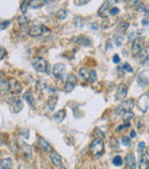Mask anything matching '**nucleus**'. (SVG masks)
Returning a JSON list of instances; mask_svg holds the SVG:
<instances>
[{"mask_svg":"<svg viewBox=\"0 0 149 169\" xmlns=\"http://www.w3.org/2000/svg\"><path fill=\"white\" fill-rule=\"evenodd\" d=\"M119 61H120V59H119V56L117 55V54L112 56V62H114V63H118Z\"/></svg>","mask_w":149,"mask_h":169,"instance_id":"obj_47","label":"nucleus"},{"mask_svg":"<svg viewBox=\"0 0 149 169\" xmlns=\"http://www.w3.org/2000/svg\"><path fill=\"white\" fill-rule=\"evenodd\" d=\"M137 38H139L138 37V32H137V31H133V32H130V34H129V40H130V41H132V40L134 41Z\"/></svg>","mask_w":149,"mask_h":169,"instance_id":"obj_39","label":"nucleus"},{"mask_svg":"<svg viewBox=\"0 0 149 169\" xmlns=\"http://www.w3.org/2000/svg\"><path fill=\"white\" fill-rule=\"evenodd\" d=\"M135 58H137V60H138L139 63H142V64L145 63L146 61L149 59V46H146L145 49H142L141 52L139 53Z\"/></svg>","mask_w":149,"mask_h":169,"instance_id":"obj_12","label":"nucleus"},{"mask_svg":"<svg viewBox=\"0 0 149 169\" xmlns=\"http://www.w3.org/2000/svg\"><path fill=\"white\" fill-rule=\"evenodd\" d=\"M0 87H1V92H7L11 90V84L7 78L4 77V74L1 73V79H0Z\"/></svg>","mask_w":149,"mask_h":169,"instance_id":"obj_18","label":"nucleus"},{"mask_svg":"<svg viewBox=\"0 0 149 169\" xmlns=\"http://www.w3.org/2000/svg\"><path fill=\"white\" fill-rule=\"evenodd\" d=\"M64 72H65V64H64L63 62H59V63H55L54 66H53L52 74L55 76L57 79L62 78Z\"/></svg>","mask_w":149,"mask_h":169,"instance_id":"obj_7","label":"nucleus"},{"mask_svg":"<svg viewBox=\"0 0 149 169\" xmlns=\"http://www.w3.org/2000/svg\"><path fill=\"white\" fill-rule=\"evenodd\" d=\"M89 150H91V153L93 154L94 158H100L102 153H103V150H104V143L102 139H94L93 143L91 144V146H89Z\"/></svg>","mask_w":149,"mask_h":169,"instance_id":"obj_1","label":"nucleus"},{"mask_svg":"<svg viewBox=\"0 0 149 169\" xmlns=\"http://www.w3.org/2000/svg\"><path fill=\"white\" fill-rule=\"evenodd\" d=\"M137 82H138V84L140 87H147L149 83V78L148 76H147V74L146 73H140L138 75V77H137Z\"/></svg>","mask_w":149,"mask_h":169,"instance_id":"obj_15","label":"nucleus"},{"mask_svg":"<svg viewBox=\"0 0 149 169\" xmlns=\"http://www.w3.org/2000/svg\"><path fill=\"white\" fill-rule=\"evenodd\" d=\"M125 165H126V169L137 168V161H135V157L133 153H129L125 157Z\"/></svg>","mask_w":149,"mask_h":169,"instance_id":"obj_11","label":"nucleus"},{"mask_svg":"<svg viewBox=\"0 0 149 169\" xmlns=\"http://www.w3.org/2000/svg\"><path fill=\"white\" fill-rule=\"evenodd\" d=\"M123 41H124V37L120 36V35H116L114 37V44L116 46H122L123 45Z\"/></svg>","mask_w":149,"mask_h":169,"instance_id":"obj_29","label":"nucleus"},{"mask_svg":"<svg viewBox=\"0 0 149 169\" xmlns=\"http://www.w3.org/2000/svg\"><path fill=\"white\" fill-rule=\"evenodd\" d=\"M17 23H19L20 26H26V24L29 23V19H28L25 15H21L19 19H17Z\"/></svg>","mask_w":149,"mask_h":169,"instance_id":"obj_31","label":"nucleus"},{"mask_svg":"<svg viewBox=\"0 0 149 169\" xmlns=\"http://www.w3.org/2000/svg\"><path fill=\"white\" fill-rule=\"evenodd\" d=\"M147 96H148V97H149V90H148V92H147Z\"/></svg>","mask_w":149,"mask_h":169,"instance_id":"obj_54","label":"nucleus"},{"mask_svg":"<svg viewBox=\"0 0 149 169\" xmlns=\"http://www.w3.org/2000/svg\"><path fill=\"white\" fill-rule=\"evenodd\" d=\"M78 75L82 77L83 79H85V81H88L89 82V77H91V72H89L87 68H82L80 70H79Z\"/></svg>","mask_w":149,"mask_h":169,"instance_id":"obj_23","label":"nucleus"},{"mask_svg":"<svg viewBox=\"0 0 149 169\" xmlns=\"http://www.w3.org/2000/svg\"><path fill=\"white\" fill-rule=\"evenodd\" d=\"M29 6H30V1H23L22 4H21L20 9H21V12H22V15H24V14L26 13V9H28Z\"/></svg>","mask_w":149,"mask_h":169,"instance_id":"obj_34","label":"nucleus"},{"mask_svg":"<svg viewBox=\"0 0 149 169\" xmlns=\"http://www.w3.org/2000/svg\"><path fill=\"white\" fill-rule=\"evenodd\" d=\"M110 1H104L103 4L101 5V7L99 8V11H97V15L100 16V17H104L106 16V13H109L110 11Z\"/></svg>","mask_w":149,"mask_h":169,"instance_id":"obj_13","label":"nucleus"},{"mask_svg":"<svg viewBox=\"0 0 149 169\" xmlns=\"http://www.w3.org/2000/svg\"><path fill=\"white\" fill-rule=\"evenodd\" d=\"M145 41L142 38H137L135 40L133 41V45H132V49H131V54L133 56H137L139 53L141 52L142 49H145Z\"/></svg>","mask_w":149,"mask_h":169,"instance_id":"obj_4","label":"nucleus"},{"mask_svg":"<svg viewBox=\"0 0 149 169\" xmlns=\"http://www.w3.org/2000/svg\"><path fill=\"white\" fill-rule=\"evenodd\" d=\"M23 99H24L25 101H28V104H29L31 107H34V94H32V92H31V91H26L25 93L23 94Z\"/></svg>","mask_w":149,"mask_h":169,"instance_id":"obj_21","label":"nucleus"},{"mask_svg":"<svg viewBox=\"0 0 149 169\" xmlns=\"http://www.w3.org/2000/svg\"><path fill=\"white\" fill-rule=\"evenodd\" d=\"M74 23L76 28H82V26H84V24H83V19L80 16H76L74 20Z\"/></svg>","mask_w":149,"mask_h":169,"instance_id":"obj_35","label":"nucleus"},{"mask_svg":"<svg viewBox=\"0 0 149 169\" xmlns=\"http://www.w3.org/2000/svg\"><path fill=\"white\" fill-rule=\"evenodd\" d=\"M88 0H84V1H74V4H77V6H83V5L88 4Z\"/></svg>","mask_w":149,"mask_h":169,"instance_id":"obj_46","label":"nucleus"},{"mask_svg":"<svg viewBox=\"0 0 149 169\" xmlns=\"http://www.w3.org/2000/svg\"><path fill=\"white\" fill-rule=\"evenodd\" d=\"M76 84H77V78L74 74H69L67 77V81H65V87H64V91L69 93L71 91H74V89L76 87Z\"/></svg>","mask_w":149,"mask_h":169,"instance_id":"obj_6","label":"nucleus"},{"mask_svg":"<svg viewBox=\"0 0 149 169\" xmlns=\"http://www.w3.org/2000/svg\"><path fill=\"white\" fill-rule=\"evenodd\" d=\"M111 146L115 148H118V144H117V139H111Z\"/></svg>","mask_w":149,"mask_h":169,"instance_id":"obj_48","label":"nucleus"},{"mask_svg":"<svg viewBox=\"0 0 149 169\" xmlns=\"http://www.w3.org/2000/svg\"><path fill=\"white\" fill-rule=\"evenodd\" d=\"M94 135L97 136V138H99V139H103V137H104V135L99 130V129H97V130L94 131Z\"/></svg>","mask_w":149,"mask_h":169,"instance_id":"obj_43","label":"nucleus"},{"mask_svg":"<svg viewBox=\"0 0 149 169\" xmlns=\"http://www.w3.org/2000/svg\"><path fill=\"white\" fill-rule=\"evenodd\" d=\"M59 169H67L65 167H63V166H61V167H59Z\"/></svg>","mask_w":149,"mask_h":169,"instance_id":"obj_53","label":"nucleus"},{"mask_svg":"<svg viewBox=\"0 0 149 169\" xmlns=\"http://www.w3.org/2000/svg\"><path fill=\"white\" fill-rule=\"evenodd\" d=\"M141 24H142V26H149V16H146V17H143V19H142Z\"/></svg>","mask_w":149,"mask_h":169,"instance_id":"obj_45","label":"nucleus"},{"mask_svg":"<svg viewBox=\"0 0 149 169\" xmlns=\"http://www.w3.org/2000/svg\"><path fill=\"white\" fill-rule=\"evenodd\" d=\"M149 107V97L147 94H142L138 99V108L141 110L142 113H146L148 110Z\"/></svg>","mask_w":149,"mask_h":169,"instance_id":"obj_8","label":"nucleus"},{"mask_svg":"<svg viewBox=\"0 0 149 169\" xmlns=\"http://www.w3.org/2000/svg\"><path fill=\"white\" fill-rule=\"evenodd\" d=\"M122 144H123L124 146H131V138L130 137H127V136H123L122 137Z\"/></svg>","mask_w":149,"mask_h":169,"instance_id":"obj_37","label":"nucleus"},{"mask_svg":"<svg viewBox=\"0 0 149 169\" xmlns=\"http://www.w3.org/2000/svg\"><path fill=\"white\" fill-rule=\"evenodd\" d=\"M145 147H146V144L143 143V142H140V143L138 144V152H140V153H141L142 151L145 150Z\"/></svg>","mask_w":149,"mask_h":169,"instance_id":"obj_44","label":"nucleus"},{"mask_svg":"<svg viewBox=\"0 0 149 169\" xmlns=\"http://www.w3.org/2000/svg\"><path fill=\"white\" fill-rule=\"evenodd\" d=\"M72 40H74L76 44H78V45L80 46H84V47H89V46L92 45L91 40H89L87 37H85V36H77V37H74Z\"/></svg>","mask_w":149,"mask_h":169,"instance_id":"obj_10","label":"nucleus"},{"mask_svg":"<svg viewBox=\"0 0 149 169\" xmlns=\"http://www.w3.org/2000/svg\"><path fill=\"white\" fill-rule=\"evenodd\" d=\"M56 104H57V97H56V96L51 97L49 98V100L47 101V104H46V110H47L48 113L53 112L54 108H55Z\"/></svg>","mask_w":149,"mask_h":169,"instance_id":"obj_17","label":"nucleus"},{"mask_svg":"<svg viewBox=\"0 0 149 169\" xmlns=\"http://www.w3.org/2000/svg\"><path fill=\"white\" fill-rule=\"evenodd\" d=\"M9 23H11V21H8V20H6V21H2V22H1V26H0V29H1V30H5V29L9 26Z\"/></svg>","mask_w":149,"mask_h":169,"instance_id":"obj_42","label":"nucleus"},{"mask_svg":"<svg viewBox=\"0 0 149 169\" xmlns=\"http://www.w3.org/2000/svg\"><path fill=\"white\" fill-rule=\"evenodd\" d=\"M11 166H13V161L9 158L2 159L0 162V169H11Z\"/></svg>","mask_w":149,"mask_h":169,"instance_id":"obj_22","label":"nucleus"},{"mask_svg":"<svg viewBox=\"0 0 149 169\" xmlns=\"http://www.w3.org/2000/svg\"><path fill=\"white\" fill-rule=\"evenodd\" d=\"M46 32H49V29L46 28L43 24H38V26H34L29 31V35L32 36V37H38V36H41V35L46 34Z\"/></svg>","mask_w":149,"mask_h":169,"instance_id":"obj_5","label":"nucleus"},{"mask_svg":"<svg viewBox=\"0 0 149 169\" xmlns=\"http://www.w3.org/2000/svg\"><path fill=\"white\" fill-rule=\"evenodd\" d=\"M91 26H92L93 30H97L99 29V26H97V23H91Z\"/></svg>","mask_w":149,"mask_h":169,"instance_id":"obj_50","label":"nucleus"},{"mask_svg":"<svg viewBox=\"0 0 149 169\" xmlns=\"http://www.w3.org/2000/svg\"><path fill=\"white\" fill-rule=\"evenodd\" d=\"M123 69H125L127 73H133V68L131 67V66L127 63V62H125V63L123 64Z\"/></svg>","mask_w":149,"mask_h":169,"instance_id":"obj_41","label":"nucleus"},{"mask_svg":"<svg viewBox=\"0 0 149 169\" xmlns=\"http://www.w3.org/2000/svg\"><path fill=\"white\" fill-rule=\"evenodd\" d=\"M127 96V85L126 84H119L118 87H117V91H116V100H122Z\"/></svg>","mask_w":149,"mask_h":169,"instance_id":"obj_9","label":"nucleus"},{"mask_svg":"<svg viewBox=\"0 0 149 169\" xmlns=\"http://www.w3.org/2000/svg\"><path fill=\"white\" fill-rule=\"evenodd\" d=\"M47 61L41 56H37L32 59V67L37 70L38 73H46L47 70Z\"/></svg>","mask_w":149,"mask_h":169,"instance_id":"obj_3","label":"nucleus"},{"mask_svg":"<svg viewBox=\"0 0 149 169\" xmlns=\"http://www.w3.org/2000/svg\"><path fill=\"white\" fill-rule=\"evenodd\" d=\"M133 117H134V113L132 112H126L122 115V119H123L124 121H130L131 119H133Z\"/></svg>","mask_w":149,"mask_h":169,"instance_id":"obj_36","label":"nucleus"},{"mask_svg":"<svg viewBox=\"0 0 149 169\" xmlns=\"http://www.w3.org/2000/svg\"><path fill=\"white\" fill-rule=\"evenodd\" d=\"M145 155H146V158H147V159L149 160V147H147V150H146Z\"/></svg>","mask_w":149,"mask_h":169,"instance_id":"obj_52","label":"nucleus"},{"mask_svg":"<svg viewBox=\"0 0 149 169\" xmlns=\"http://www.w3.org/2000/svg\"><path fill=\"white\" fill-rule=\"evenodd\" d=\"M139 13H142L143 14V16H149V9L147 6H145L143 4L140 5V7H139Z\"/></svg>","mask_w":149,"mask_h":169,"instance_id":"obj_32","label":"nucleus"},{"mask_svg":"<svg viewBox=\"0 0 149 169\" xmlns=\"http://www.w3.org/2000/svg\"><path fill=\"white\" fill-rule=\"evenodd\" d=\"M22 146H23V154L25 155V158H28V159L32 158V155H34V153H32V152H34V151H32V147L25 143H23Z\"/></svg>","mask_w":149,"mask_h":169,"instance_id":"obj_20","label":"nucleus"},{"mask_svg":"<svg viewBox=\"0 0 149 169\" xmlns=\"http://www.w3.org/2000/svg\"><path fill=\"white\" fill-rule=\"evenodd\" d=\"M134 107V100L133 99H127L122 104V105H119L117 108H116L115 113L119 116H122L124 113L126 112H132V109Z\"/></svg>","mask_w":149,"mask_h":169,"instance_id":"obj_2","label":"nucleus"},{"mask_svg":"<svg viewBox=\"0 0 149 169\" xmlns=\"http://www.w3.org/2000/svg\"><path fill=\"white\" fill-rule=\"evenodd\" d=\"M11 90L13 91V93H19V92L22 91V87L17 81H13L11 85Z\"/></svg>","mask_w":149,"mask_h":169,"instance_id":"obj_26","label":"nucleus"},{"mask_svg":"<svg viewBox=\"0 0 149 169\" xmlns=\"http://www.w3.org/2000/svg\"><path fill=\"white\" fill-rule=\"evenodd\" d=\"M64 117H65V110H64V109H61V110H59V112L56 113L55 115L53 116V119H54L55 122L60 123V122H62V121H63Z\"/></svg>","mask_w":149,"mask_h":169,"instance_id":"obj_24","label":"nucleus"},{"mask_svg":"<svg viewBox=\"0 0 149 169\" xmlns=\"http://www.w3.org/2000/svg\"><path fill=\"white\" fill-rule=\"evenodd\" d=\"M5 55H6V49H5L4 47H1V55H0V59L2 60Z\"/></svg>","mask_w":149,"mask_h":169,"instance_id":"obj_49","label":"nucleus"},{"mask_svg":"<svg viewBox=\"0 0 149 169\" xmlns=\"http://www.w3.org/2000/svg\"><path fill=\"white\" fill-rule=\"evenodd\" d=\"M119 8L118 7H112V8H110V11H109V14L110 15H112V16H116V15H118L119 14Z\"/></svg>","mask_w":149,"mask_h":169,"instance_id":"obj_38","label":"nucleus"},{"mask_svg":"<svg viewBox=\"0 0 149 169\" xmlns=\"http://www.w3.org/2000/svg\"><path fill=\"white\" fill-rule=\"evenodd\" d=\"M135 137H137V134H135V131L132 130V131H131V135H130V138H135Z\"/></svg>","mask_w":149,"mask_h":169,"instance_id":"obj_51","label":"nucleus"},{"mask_svg":"<svg viewBox=\"0 0 149 169\" xmlns=\"http://www.w3.org/2000/svg\"><path fill=\"white\" fill-rule=\"evenodd\" d=\"M112 163H114V166H116V167H120V166L123 165V159H122V157H119V155L115 157L114 160H112Z\"/></svg>","mask_w":149,"mask_h":169,"instance_id":"obj_33","label":"nucleus"},{"mask_svg":"<svg viewBox=\"0 0 149 169\" xmlns=\"http://www.w3.org/2000/svg\"><path fill=\"white\" fill-rule=\"evenodd\" d=\"M68 14H69V12L67 9H60V11L56 12V17L62 21V20L67 19Z\"/></svg>","mask_w":149,"mask_h":169,"instance_id":"obj_28","label":"nucleus"},{"mask_svg":"<svg viewBox=\"0 0 149 169\" xmlns=\"http://www.w3.org/2000/svg\"><path fill=\"white\" fill-rule=\"evenodd\" d=\"M49 158H51V161H52L53 166H55V167H61V163H62V158H61V155L59 153H56V152H52L51 155H49Z\"/></svg>","mask_w":149,"mask_h":169,"instance_id":"obj_14","label":"nucleus"},{"mask_svg":"<svg viewBox=\"0 0 149 169\" xmlns=\"http://www.w3.org/2000/svg\"><path fill=\"white\" fill-rule=\"evenodd\" d=\"M95 81H97V72L92 70L91 72V77H89V83H94Z\"/></svg>","mask_w":149,"mask_h":169,"instance_id":"obj_40","label":"nucleus"},{"mask_svg":"<svg viewBox=\"0 0 149 169\" xmlns=\"http://www.w3.org/2000/svg\"><path fill=\"white\" fill-rule=\"evenodd\" d=\"M129 29V23L127 22H120L117 26V30L118 32H125Z\"/></svg>","mask_w":149,"mask_h":169,"instance_id":"obj_30","label":"nucleus"},{"mask_svg":"<svg viewBox=\"0 0 149 169\" xmlns=\"http://www.w3.org/2000/svg\"><path fill=\"white\" fill-rule=\"evenodd\" d=\"M45 4H47V1H41V0H34V1H30V7L32 8H40L43 7Z\"/></svg>","mask_w":149,"mask_h":169,"instance_id":"obj_27","label":"nucleus"},{"mask_svg":"<svg viewBox=\"0 0 149 169\" xmlns=\"http://www.w3.org/2000/svg\"><path fill=\"white\" fill-rule=\"evenodd\" d=\"M23 109V101L21 99H15L14 102L11 104V112L17 114Z\"/></svg>","mask_w":149,"mask_h":169,"instance_id":"obj_16","label":"nucleus"},{"mask_svg":"<svg viewBox=\"0 0 149 169\" xmlns=\"http://www.w3.org/2000/svg\"><path fill=\"white\" fill-rule=\"evenodd\" d=\"M38 145L40 146V148L44 151V152H51V151H52V147H51L49 143H47V142H46L44 138H41V137L38 138Z\"/></svg>","mask_w":149,"mask_h":169,"instance_id":"obj_19","label":"nucleus"},{"mask_svg":"<svg viewBox=\"0 0 149 169\" xmlns=\"http://www.w3.org/2000/svg\"><path fill=\"white\" fill-rule=\"evenodd\" d=\"M139 166H140V169H149V160L146 158V155H141L140 158V161H139Z\"/></svg>","mask_w":149,"mask_h":169,"instance_id":"obj_25","label":"nucleus"}]
</instances>
